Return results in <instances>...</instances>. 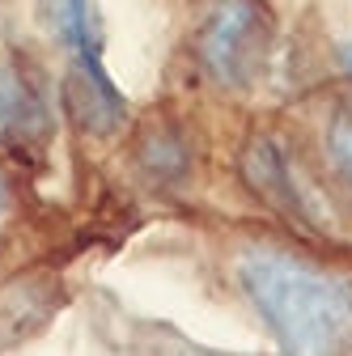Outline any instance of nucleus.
I'll return each instance as SVG.
<instances>
[{"instance_id": "nucleus-5", "label": "nucleus", "mask_w": 352, "mask_h": 356, "mask_svg": "<svg viewBox=\"0 0 352 356\" xmlns=\"http://www.w3.org/2000/svg\"><path fill=\"white\" fill-rule=\"evenodd\" d=\"M242 170L250 178V187L268 204L289 208L293 216L301 212V195H297V183H293V165L285 161V153H280L276 140H255L246 149V157H242Z\"/></svg>"}, {"instance_id": "nucleus-8", "label": "nucleus", "mask_w": 352, "mask_h": 356, "mask_svg": "<svg viewBox=\"0 0 352 356\" xmlns=\"http://www.w3.org/2000/svg\"><path fill=\"white\" fill-rule=\"evenodd\" d=\"M344 64H348V68H352V47H348V56H344Z\"/></svg>"}, {"instance_id": "nucleus-9", "label": "nucleus", "mask_w": 352, "mask_h": 356, "mask_svg": "<svg viewBox=\"0 0 352 356\" xmlns=\"http://www.w3.org/2000/svg\"><path fill=\"white\" fill-rule=\"evenodd\" d=\"M187 356H212V352H187Z\"/></svg>"}, {"instance_id": "nucleus-1", "label": "nucleus", "mask_w": 352, "mask_h": 356, "mask_svg": "<svg viewBox=\"0 0 352 356\" xmlns=\"http://www.w3.org/2000/svg\"><path fill=\"white\" fill-rule=\"evenodd\" d=\"M238 284L285 356H344L352 343V284L276 246L238 254Z\"/></svg>"}, {"instance_id": "nucleus-2", "label": "nucleus", "mask_w": 352, "mask_h": 356, "mask_svg": "<svg viewBox=\"0 0 352 356\" xmlns=\"http://www.w3.org/2000/svg\"><path fill=\"white\" fill-rule=\"evenodd\" d=\"M38 13L56 47L68 56V89L81 123L94 131H115L127 115V102L106 72L98 0H38Z\"/></svg>"}, {"instance_id": "nucleus-6", "label": "nucleus", "mask_w": 352, "mask_h": 356, "mask_svg": "<svg viewBox=\"0 0 352 356\" xmlns=\"http://www.w3.org/2000/svg\"><path fill=\"white\" fill-rule=\"evenodd\" d=\"M327 149H331L335 165L348 174V183H352V115H339V119L327 127Z\"/></svg>"}, {"instance_id": "nucleus-3", "label": "nucleus", "mask_w": 352, "mask_h": 356, "mask_svg": "<svg viewBox=\"0 0 352 356\" xmlns=\"http://www.w3.org/2000/svg\"><path fill=\"white\" fill-rule=\"evenodd\" d=\"M195 51L204 72L221 89H246L268 64L272 17L259 0H212L200 22Z\"/></svg>"}, {"instance_id": "nucleus-4", "label": "nucleus", "mask_w": 352, "mask_h": 356, "mask_svg": "<svg viewBox=\"0 0 352 356\" xmlns=\"http://www.w3.org/2000/svg\"><path fill=\"white\" fill-rule=\"evenodd\" d=\"M47 131V102L17 60H0V140H30Z\"/></svg>"}, {"instance_id": "nucleus-7", "label": "nucleus", "mask_w": 352, "mask_h": 356, "mask_svg": "<svg viewBox=\"0 0 352 356\" xmlns=\"http://www.w3.org/2000/svg\"><path fill=\"white\" fill-rule=\"evenodd\" d=\"M9 208V187H5V178H0V212Z\"/></svg>"}]
</instances>
